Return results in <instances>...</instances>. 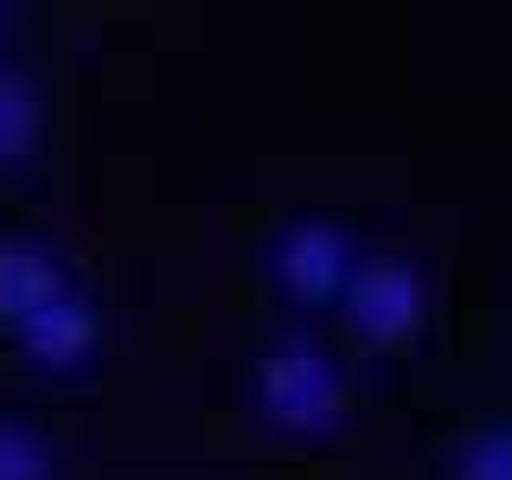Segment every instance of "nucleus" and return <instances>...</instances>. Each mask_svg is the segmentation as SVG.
I'll return each instance as SVG.
<instances>
[{
    "mask_svg": "<svg viewBox=\"0 0 512 480\" xmlns=\"http://www.w3.org/2000/svg\"><path fill=\"white\" fill-rule=\"evenodd\" d=\"M20 346L32 352V365H45V372H77V365L90 359V346H96V314H90V301L64 288L58 301H45L39 314L20 320Z\"/></svg>",
    "mask_w": 512,
    "mask_h": 480,
    "instance_id": "obj_4",
    "label": "nucleus"
},
{
    "mask_svg": "<svg viewBox=\"0 0 512 480\" xmlns=\"http://www.w3.org/2000/svg\"><path fill=\"white\" fill-rule=\"evenodd\" d=\"M45 474H52V455L39 448V436L0 423V480H45Z\"/></svg>",
    "mask_w": 512,
    "mask_h": 480,
    "instance_id": "obj_7",
    "label": "nucleus"
},
{
    "mask_svg": "<svg viewBox=\"0 0 512 480\" xmlns=\"http://www.w3.org/2000/svg\"><path fill=\"white\" fill-rule=\"evenodd\" d=\"M269 269H276V282L288 288L295 301H333L352 276V244L346 231H333V224L320 218H301L288 224V231L276 237V250H269Z\"/></svg>",
    "mask_w": 512,
    "mask_h": 480,
    "instance_id": "obj_3",
    "label": "nucleus"
},
{
    "mask_svg": "<svg viewBox=\"0 0 512 480\" xmlns=\"http://www.w3.org/2000/svg\"><path fill=\"white\" fill-rule=\"evenodd\" d=\"M346 320L352 333L391 346V340H410L423 327V276L410 263H352L346 276Z\"/></svg>",
    "mask_w": 512,
    "mask_h": 480,
    "instance_id": "obj_2",
    "label": "nucleus"
},
{
    "mask_svg": "<svg viewBox=\"0 0 512 480\" xmlns=\"http://www.w3.org/2000/svg\"><path fill=\"white\" fill-rule=\"evenodd\" d=\"M256 397H263V416L282 429H301V436H320V429L340 416V372L320 346L288 340L263 359L256 372Z\"/></svg>",
    "mask_w": 512,
    "mask_h": 480,
    "instance_id": "obj_1",
    "label": "nucleus"
},
{
    "mask_svg": "<svg viewBox=\"0 0 512 480\" xmlns=\"http://www.w3.org/2000/svg\"><path fill=\"white\" fill-rule=\"evenodd\" d=\"M64 288H71V282H64V269L45 250L0 244V320H13V327H20L26 314H39L45 301L64 295Z\"/></svg>",
    "mask_w": 512,
    "mask_h": 480,
    "instance_id": "obj_5",
    "label": "nucleus"
},
{
    "mask_svg": "<svg viewBox=\"0 0 512 480\" xmlns=\"http://www.w3.org/2000/svg\"><path fill=\"white\" fill-rule=\"evenodd\" d=\"M461 480H512V436H480L461 455Z\"/></svg>",
    "mask_w": 512,
    "mask_h": 480,
    "instance_id": "obj_8",
    "label": "nucleus"
},
{
    "mask_svg": "<svg viewBox=\"0 0 512 480\" xmlns=\"http://www.w3.org/2000/svg\"><path fill=\"white\" fill-rule=\"evenodd\" d=\"M39 135V103L26 96V84L0 77V160H20Z\"/></svg>",
    "mask_w": 512,
    "mask_h": 480,
    "instance_id": "obj_6",
    "label": "nucleus"
}]
</instances>
